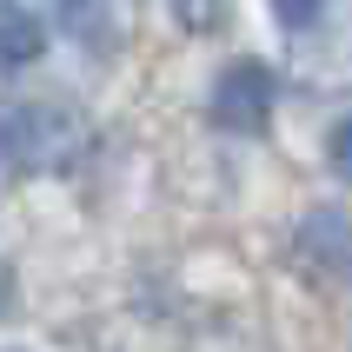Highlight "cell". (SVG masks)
Listing matches in <instances>:
<instances>
[{
	"mask_svg": "<svg viewBox=\"0 0 352 352\" xmlns=\"http://www.w3.org/2000/svg\"><path fill=\"white\" fill-rule=\"evenodd\" d=\"M87 113L67 107L60 94H20L0 100V166L14 179H40V173H67L87 153Z\"/></svg>",
	"mask_w": 352,
	"mask_h": 352,
	"instance_id": "obj_1",
	"label": "cell"
},
{
	"mask_svg": "<svg viewBox=\"0 0 352 352\" xmlns=\"http://www.w3.org/2000/svg\"><path fill=\"white\" fill-rule=\"evenodd\" d=\"M40 47H47V27H40V14H34V7H20V0H0V74L34 67Z\"/></svg>",
	"mask_w": 352,
	"mask_h": 352,
	"instance_id": "obj_3",
	"label": "cell"
},
{
	"mask_svg": "<svg viewBox=\"0 0 352 352\" xmlns=\"http://www.w3.org/2000/svg\"><path fill=\"white\" fill-rule=\"evenodd\" d=\"M213 120L226 133H259L273 120V74L259 60H233L226 74L213 80Z\"/></svg>",
	"mask_w": 352,
	"mask_h": 352,
	"instance_id": "obj_2",
	"label": "cell"
},
{
	"mask_svg": "<svg viewBox=\"0 0 352 352\" xmlns=\"http://www.w3.org/2000/svg\"><path fill=\"white\" fill-rule=\"evenodd\" d=\"M14 293H20V286H14V266H7V259H0V319L14 313Z\"/></svg>",
	"mask_w": 352,
	"mask_h": 352,
	"instance_id": "obj_7",
	"label": "cell"
},
{
	"mask_svg": "<svg viewBox=\"0 0 352 352\" xmlns=\"http://www.w3.org/2000/svg\"><path fill=\"white\" fill-rule=\"evenodd\" d=\"M326 153H333V173L352 186V113L333 120V133H326Z\"/></svg>",
	"mask_w": 352,
	"mask_h": 352,
	"instance_id": "obj_6",
	"label": "cell"
},
{
	"mask_svg": "<svg viewBox=\"0 0 352 352\" xmlns=\"http://www.w3.org/2000/svg\"><path fill=\"white\" fill-rule=\"evenodd\" d=\"M60 27L80 40V47H94V54H107L113 47V14H107V0H54Z\"/></svg>",
	"mask_w": 352,
	"mask_h": 352,
	"instance_id": "obj_4",
	"label": "cell"
},
{
	"mask_svg": "<svg viewBox=\"0 0 352 352\" xmlns=\"http://www.w3.org/2000/svg\"><path fill=\"white\" fill-rule=\"evenodd\" d=\"M339 7H346V0H273V20H279L293 40H319V34L339 20Z\"/></svg>",
	"mask_w": 352,
	"mask_h": 352,
	"instance_id": "obj_5",
	"label": "cell"
}]
</instances>
